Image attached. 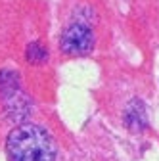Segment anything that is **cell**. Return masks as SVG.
Returning <instances> with one entry per match:
<instances>
[{
    "instance_id": "cell-1",
    "label": "cell",
    "mask_w": 159,
    "mask_h": 161,
    "mask_svg": "<svg viewBox=\"0 0 159 161\" xmlns=\"http://www.w3.org/2000/svg\"><path fill=\"white\" fill-rule=\"evenodd\" d=\"M6 153L8 161H56V142L44 127L23 123L10 130Z\"/></svg>"
},
{
    "instance_id": "cell-2",
    "label": "cell",
    "mask_w": 159,
    "mask_h": 161,
    "mask_svg": "<svg viewBox=\"0 0 159 161\" xmlns=\"http://www.w3.org/2000/svg\"><path fill=\"white\" fill-rule=\"evenodd\" d=\"M59 46L67 56H86L94 48V33L85 23H73L63 31Z\"/></svg>"
},
{
    "instance_id": "cell-3",
    "label": "cell",
    "mask_w": 159,
    "mask_h": 161,
    "mask_svg": "<svg viewBox=\"0 0 159 161\" xmlns=\"http://www.w3.org/2000/svg\"><path fill=\"white\" fill-rule=\"evenodd\" d=\"M25 58L27 62L33 65H42L46 59H48V50L41 44V42H31L25 50Z\"/></svg>"
},
{
    "instance_id": "cell-4",
    "label": "cell",
    "mask_w": 159,
    "mask_h": 161,
    "mask_svg": "<svg viewBox=\"0 0 159 161\" xmlns=\"http://www.w3.org/2000/svg\"><path fill=\"white\" fill-rule=\"evenodd\" d=\"M125 121H127V125H129L132 130L144 129V125H146V115H144V109H142V106H140V109H134V102H132V104L127 108Z\"/></svg>"
}]
</instances>
